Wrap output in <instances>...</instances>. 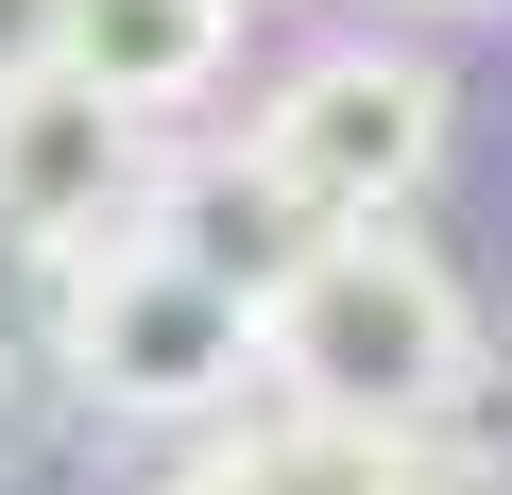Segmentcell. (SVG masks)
<instances>
[{"instance_id":"7","label":"cell","mask_w":512,"mask_h":495,"mask_svg":"<svg viewBox=\"0 0 512 495\" xmlns=\"http://www.w3.org/2000/svg\"><path fill=\"white\" fill-rule=\"evenodd\" d=\"M171 495H410V461H393V444H342V427H274V444L188 461Z\"/></svg>"},{"instance_id":"4","label":"cell","mask_w":512,"mask_h":495,"mask_svg":"<svg viewBox=\"0 0 512 495\" xmlns=\"http://www.w3.org/2000/svg\"><path fill=\"white\" fill-rule=\"evenodd\" d=\"M120 222H137V120L103 86H69V69L0 86V239L69 274V257H103Z\"/></svg>"},{"instance_id":"6","label":"cell","mask_w":512,"mask_h":495,"mask_svg":"<svg viewBox=\"0 0 512 495\" xmlns=\"http://www.w3.org/2000/svg\"><path fill=\"white\" fill-rule=\"evenodd\" d=\"M154 239H171V257H188V274H222V291H239L256 325H274V291H291V274L325 257V239H342V222H308V205H291L274 171H256V154H222V171H188V188L154 205Z\"/></svg>"},{"instance_id":"2","label":"cell","mask_w":512,"mask_h":495,"mask_svg":"<svg viewBox=\"0 0 512 495\" xmlns=\"http://www.w3.org/2000/svg\"><path fill=\"white\" fill-rule=\"evenodd\" d=\"M52 359H69V393L120 410V427H205V410H239V376H274V325H256L222 274H188L154 222H120L103 257H69Z\"/></svg>"},{"instance_id":"3","label":"cell","mask_w":512,"mask_h":495,"mask_svg":"<svg viewBox=\"0 0 512 495\" xmlns=\"http://www.w3.org/2000/svg\"><path fill=\"white\" fill-rule=\"evenodd\" d=\"M256 171H274L308 222H393L427 171H444V69L393 52V35H342L274 86V120H256Z\"/></svg>"},{"instance_id":"1","label":"cell","mask_w":512,"mask_h":495,"mask_svg":"<svg viewBox=\"0 0 512 495\" xmlns=\"http://www.w3.org/2000/svg\"><path fill=\"white\" fill-rule=\"evenodd\" d=\"M274 393L342 444H427L478 393V308L410 222H342L325 257L274 291Z\"/></svg>"},{"instance_id":"8","label":"cell","mask_w":512,"mask_h":495,"mask_svg":"<svg viewBox=\"0 0 512 495\" xmlns=\"http://www.w3.org/2000/svg\"><path fill=\"white\" fill-rule=\"evenodd\" d=\"M35 69H69V0H0V86H35Z\"/></svg>"},{"instance_id":"5","label":"cell","mask_w":512,"mask_h":495,"mask_svg":"<svg viewBox=\"0 0 512 495\" xmlns=\"http://www.w3.org/2000/svg\"><path fill=\"white\" fill-rule=\"evenodd\" d=\"M239 69V0H69V86H103L120 120H171Z\"/></svg>"}]
</instances>
